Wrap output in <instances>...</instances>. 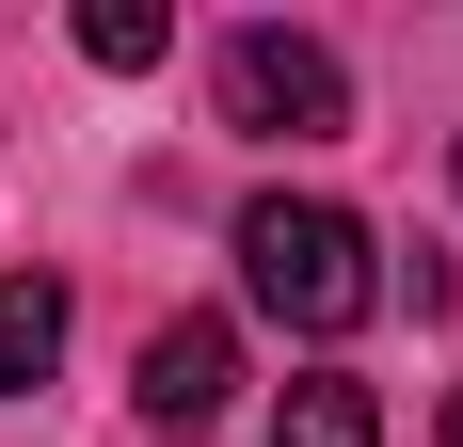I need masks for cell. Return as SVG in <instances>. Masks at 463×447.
Instances as JSON below:
<instances>
[{"label": "cell", "instance_id": "6da1fadb", "mask_svg": "<svg viewBox=\"0 0 463 447\" xmlns=\"http://www.w3.org/2000/svg\"><path fill=\"white\" fill-rule=\"evenodd\" d=\"M240 288H256L288 336H352V319L383 304V240L352 208H320V192H256V208H240Z\"/></svg>", "mask_w": 463, "mask_h": 447}, {"label": "cell", "instance_id": "7a4b0ae2", "mask_svg": "<svg viewBox=\"0 0 463 447\" xmlns=\"http://www.w3.org/2000/svg\"><path fill=\"white\" fill-rule=\"evenodd\" d=\"M224 128H256V144H335V128H352V64H335L320 33H240V48H224Z\"/></svg>", "mask_w": 463, "mask_h": 447}, {"label": "cell", "instance_id": "3957f363", "mask_svg": "<svg viewBox=\"0 0 463 447\" xmlns=\"http://www.w3.org/2000/svg\"><path fill=\"white\" fill-rule=\"evenodd\" d=\"M224 384H240V336H224V319H160V336H144V367H128L144 432H208V415H224Z\"/></svg>", "mask_w": 463, "mask_h": 447}, {"label": "cell", "instance_id": "277c9868", "mask_svg": "<svg viewBox=\"0 0 463 447\" xmlns=\"http://www.w3.org/2000/svg\"><path fill=\"white\" fill-rule=\"evenodd\" d=\"M272 447H383V400L352 384V367H304L288 415H272Z\"/></svg>", "mask_w": 463, "mask_h": 447}, {"label": "cell", "instance_id": "5b68a950", "mask_svg": "<svg viewBox=\"0 0 463 447\" xmlns=\"http://www.w3.org/2000/svg\"><path fill=\"white\" fill-rule=\"evenodd\" d=\"M48 352H64V288H48V271H16V288H0V400H33Z\"/></svg>", "mask_w": 463, "mask_h": 447}, {"label": "cell", "instance_id": "8992f818", "mask_svg": "<svg viewBox=\"0 0 463 447\" xmlns=\"http://www.w3.org/2000/svg\"><path fill=\"white\" fill-rule=\"evenodd\" d=\"M160 48H176V16H160V0H96V16H80V64H112V81H144Z\"/></svg>", "mask_w": 463, "mask_h": 447}, {"label": "cell", "instance_id": "52a82bcc", "mask_svg": "<svg viewBox=\"0 0 463 447\" xmlns=\"http://www.w3.org/2000/svg\"><path fill=\"white\" fill-rule=\"evenodd\" d=\"M448 447H463V400H448Z\"/></svg>", "mask_w": 463, "mask_h": 447}]
</instances>
